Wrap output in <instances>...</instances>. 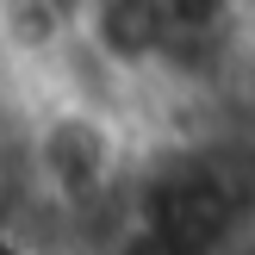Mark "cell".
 <instances>
[{
    "label": "cell",
    "mask_w": 255,
    "mask_h": 255,
    "mask_svg": "<svg viewBox=\"0 0 255 255\" xmlns=\"http://www.w3.org/2000/svg\"><path fill=\"white\" fill-rule=\"evenodd\" d=\"M12 168H19L25 199L62 224L125 212L137 187V125L119 106L44 87V100L25 112L12 137Z\"/></svg>",
    "instance_id": "6da1fadb"
}]
</instances>
